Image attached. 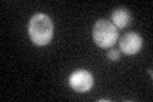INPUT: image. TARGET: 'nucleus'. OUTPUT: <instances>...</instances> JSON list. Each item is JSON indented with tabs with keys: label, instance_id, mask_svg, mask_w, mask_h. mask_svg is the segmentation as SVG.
Instances as JSON below:
<instances>
[{
	"label": "nucleus",
	"instance_id": "f257e3e1",
	"mask_svg": "<svg viewBox=\"0 0 153 102\" xmlns=\"http://www.w3.org/2000/svg\"><path fill=\"white\" fill-rule=\"evenodd\" d=\"M28 35L31 41L37 46L50 43L54 36V24L51 18L44 13L35 14L28 22Z\"/></svg>",
	"mask_w": 153,
	"mask_h": 102
},
{
	"label": "nucleus",
	"instance_id": "f03ea898",
	"mask_svg": "<svg viewBox=\"0 0 153 102\" xmlns=\"http://www.w3.org/2000/svg\"><path fill=\"white\" fill-rule=\"evenodd\" d=\"M92 35L96 45L101 48H107L117 42L119 31L111 22L106 21V19H100L93 26Z\"/></svg>",
	"mask_w": 153,
	"mask_h": 102
},
{
	"label": "nucleus",
	"instance_id": "7ed1b4c3",
	"mask_svg": "<svg viewBox=\"0 0 153 102\" xmlns=\"http://www.w3.org/2000/svg\"><path fill=\"white\" fill-rule=\"evenodd\" d=\"M69 86L79 93L88 92L93 86V77L88 70L78 69L69 77Z\"/></svg>",
	"mask_w": 153,
	"mask_h": 102
},
{
	"label": "nucleus",
	"instance_id": "20e7f679",
	"mask_svg": "<svg viewBox=\"0 0 153 102\" xmlns=\"http://www.w3.org/2000/svg\"><path fill=\"white\" fill-rule=\"evenodd\" d=\"M143 45L140 35L135 32H129L125 33L120 40H119V47L120 51L124 52L125 55H135L140 51Z\"/></svg>",
	"mask_w": 153,
	"mask_h": 102
},
{
	"label": "nucleus",
	"instance_id": "39448f33",
	"mask_svg": "<svg viewBox=\"0 0 153 102\" xmlns=\"http://www.w3.org/2000/svg\"><path fill=\"white\" fill-rule=\"evenodd\" d=\"M111 21L115 27L121 30V28H125L130 23V14L125 8H117L111 14Z\"/></svg>",
	"mask_w": 153,
	"mask_h": 102
},
{
	"label": "nucleus",
	"instance_id": "423d86ee",
	"mask_svg": "<svg viewBox=\"0 0 153 102\" xmlns=\"http://www.w3.org/2000/svg\"><path fill=\"white\" fill-rule=\"evenodd\" d=\"M107 57L111 61H116V60H119V57H120V51H117V50H110L108 54H107Z\"/></svg>",
	"mask_w": 153,
	"mask_h": 102
}]
</instances>
